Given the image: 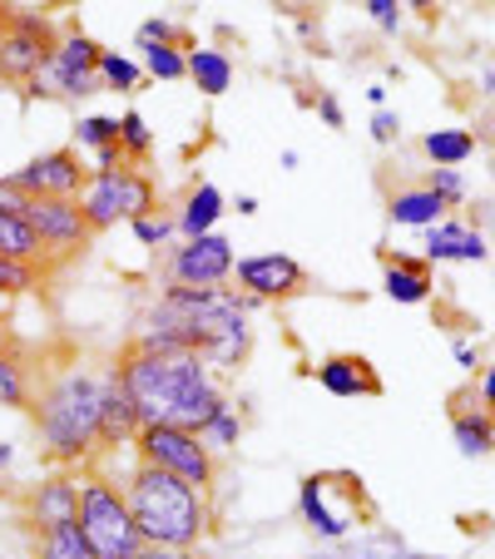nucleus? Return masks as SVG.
<instances>
[{
	"label": "nucleus",
	"mask_w": 495,
	"mask_h": 559,
	"mask_svg": "<svg viewBox=\"0 0 495 559\" xmlns=\"http://www.w3.org/2000/svg\"><path fill=\"white\" fill-rule=\"evenodd\" d=\"M362 11L381 35H397L401 21H406V0H362Z\"/></svg>",
	"instance_id": "nucleus-35"
},
{
	"label": "nucleus",
	"mask_w": 495,
	"mask_h": 559,
	"mask_svg": "<svg viewBox=\"0 0 495 559\" xmlns=\"http://www.w3.org/2000/svg\"><path fill=\"white\" fill-rule=\"evenodd\" d=\"M223 213H228V199H223L219 183L199 179L189 193H184V203L174 209V218H179V238H203V233H219Z\"/></svg>",
	"instance_id": "nucleus-22"
},
{
	"label": "nucleus",
	"mask_w": 495,
	"mask_h": 559,
	"mask_svg": "<svg viewBox=\"0 0 495 559\" xmlns=\"http://www.w3.org/2000/svg\"><path fill=\"white\" fill-rule=\"evenodd\" d=\"M119 154H125L134 169H144L149 154H154V129H149V119L139 115V109L119 115Z\"/></svg>",
	"instance_id": "nucleus-30"
},
{
	"label": "nucleus",
	"mask_w": 495,
	"mask_h": 559,
	"mask_svg": "<svg viewBox=\"0 0 495 559\" xmlns=\"http://www.w3.org/2000/svg\"><path fill=\"white\" fill-rule=\"evenodd\" d=\"M129 233H134V243H144V248H154V253H164V248L179 238V218H174V209H149V213H139L134 223H129Z\"/></svg>",
	"instance_id": "nucleus-29"
},
{
	"label": "nucleus",
	"mask_w": 495,
	"mask_h": 559,
	"mask_svg": "<svg viewBox=\"0 0 495 559\" xmlns=\"http://www.w3.org/2000/svg\"><path fill=\"white\" fill-rule=\"evenodd\" d=\"M55 267L45 263H21V258H0V297H31L50 283Z\"/></svg>",
	"instance_id": "nucleus-28"
},
{
	"label": "nucleus",
	"mask_w": 495,
	"mask_h": 559,
	"mask_svg": "<svg viewBox=\"0 0 495 559\" xmlns=\"http://www.w3.org/2000/svg\"><path fill=\"white\" fill-rule=\"evenodd\" d=\"M129 500V515L139 525L144 545H174V549H203L213 535V496L184 486L179 475L154 471V465L134 461L129 475L119 480Z\"/></svg>",
	"instance_id": "nucleus-2"
},
{
	"label": "nucleus",
	"mask_w": 495,
	"mask_h": 559,
	"mask_svg": "<svg viewBox=\"0 0 495 559\" xmlns=\"http://www.w3.org/2000/svg\"><path fill=\"white\" fill-rule=\"evenodd\" d=\"M55 40H60V21L50 11H21L5 5V35H0V85H31L45 70Z\"/></svg>",
	"instance_id": "nucleus-9"
},
{
	"label": "nucleus",
	"mask_w": 495,
	"mask_h": 559,
	"mask_svg": "<svg viewBox=\"0 0 495 559\" xmlns=\"http://www.w3.org/2000/svg\"><path fill=\"white\" fill-rule=\"evenodd\" d=\"M119 164H129V158L119 154V144H109V148H99V154H95V164H90V169H119Z\"/></svg>",
	"instance_id": "nucleus-42"
},
{
	"label": "nucleus",
	"mask_w": 495,
	"mask_h": 559,
	"mask_svg": "<svg viewBox=\"0 0 495 559\" xmlns=\"http://www.w3.org/2000/svg\"><path fill=\"white\" fill-rule=\"evenodd\" d=\"M15 213L35 228V238H40L45 263L50 267L74 263V258L95 243V233H90L85 213H80V199H21Z\"/></svg>",
	"instance_id": "nucleus-11"
},
{
	"label": "nucleus",
	"mask_w": 495,
	"mask_h": 559,
	"mask_svg": "<svg viewBox=\"0 0 495 559\" xmlns=\"http://www.w3.org/2000/svg\"><path fill=\"white\" fill-rule=\"evenodd\" d=\"M99 90H115V95H139L144 90V64L134 55L105 50L99 55Z\"/></svg>",
	"instance_id": "nucleus-27"
},
{
	"label": "nucleus",
	"mask_w": 495,
	"mask_h": 559,
	"mask_svg": "<svg viewBox=\"0 0 495 559\" xmlns=\"http://www.w3.org/2000/svg\"><path fill=\"white\" fill-rule=\"evenodd\" d=\"M297 164H303V158H297V148H283V154H278V169H287V174H293Z\"/></svg>",
	"instance_id": "nucleus-46"
},
{
	"label": "nucleus",
	"mask_w": 495,
	"mask_h": 559,
	"mask_svg": "<svg viewBox=\"0 0 495 559\" xmlns=\"http://www.w3.org/2000/svg\"><path fill=\"white\" fill-rule=\"evenodd\" d=\"M451 213V203L441 199L436 189H426V183H406V189H391L387 193V218L397 223V228H436V223Z\"/></svg>",
	"instance_id": "nucleus-20"
},
{
	"label": "nucleus",
	"mask_w": 495,
	"mask_h": 559,
	"mask_svg": "<svg viewBox=\"0 0 495 559\" xmlns=\"http://www.w3.org/2000/svg\"><path fill=\"white\" fill-rule=\"evenodd\" d=\"M367 99L372 109H387V85H367Z\"/></svg>",
	"instance_id": "nucleus-47"
},
{
	"label": "nucleus",
	"mask_w": 495,
	"mask_h": 559,
	"mask_svg": "<svg viewBox=\"0 0 495 559\" xmlns=\"http://www.w3.org/2000/svg\"><path fill=\"white\" fill-rule=\"evenodd\" d=\"M99 386H105V367L95 361H60V367L40 371L31 402V421L40 436V455L64 471H85V465L105 461L99 445Z\"/></svg>",
	"instance_id": "nucleus-1"
},
{
	"label": "nucleus",
	"mask_w": 495,
	"mask_h": 559,
	"mask_svg": "<svg viewBox=\"0 0 495 559\" xmlns=\"http://www.w3.org/2000/svg\"><path fill=\"white\" fill-rule=\"evenodd\" d=\"M21 515H25V525H31V535L74 525V520H80V471L55 465L40 480H31V490H25V500H21Z\"/></svg>",
	"instance_id": "nucleus-14"
},
{
	"label": "nucleus",
	"mask_w": 495,
	"mask_h": 559,
	"mask_svg": "<svg viewBox=\"0 0 495 559\" xmlns=\"http://www.w3.org/2000/svg\"><path fill=\"white\" fill-rule=\"evenodd\" d=\"M0 342H5V332H0Z\"/></svg>",
	"instance_id": "nucleus-50"
},
{
	"label": "nucleus",
	"mask_w": 495,
	"mask_h": 559,
	"mask_svg": "<svg viewBox=\"0 0 495 559\" xmlns=\"http://www.w3.org/2000/svg\"><path fill=\"white\" fill-rule=\"evenodd\" d=\"M426 189H436V193H441V199L446 203H451V209H461V203H465V193H471V189H465V174L461 169H426Z\"/></svg>",
	"instance_id": "nucleus-36"
},
{
	"label": "nucleus",
	"mask_w": 495,
	"mask_h": 559,
	"mask_svg": "<svg viewBox=\"0 0 495 559\" xmlns=\"http://www.w3.org/2000/svg\"><path fill=\"white\" fill-rule=\"evenodd\" d=\"M451 441L465 461H485V455H495V416L485 412L481 402L461 396V402L451 406Z\"/></svg>",
	"instance_id": "nucleus-21"
},
{
	"label": "nucleus",
	"mask_w": 495,
	"mask_h": 559,
	"mask_svg": "<svg viewBox=\"0 0 495 559\" xmlns=\"http://www.w3.org/2000/svg\"><path fill=\"white\" fill-rule=\"evenodd\" d=\"M74 525H80L85 545L99 559H134V549L144 545L134 515H129L125 486L115 475H105V465H85L80 471V520Z\"/></svg>",
	"instance_id": "nucleus-4"
},
{
	"label": "nucleus",
	"mask_w": 495,
	"mask_h": 559,
	"mask_svg": "<svg viewBox=\"0 0 495 559\" xmlns=\"http://www.w3.org/2000/svg\"><path fill=\"white\" fill-rule=\"evenodd\" d=\"M367 515H372V506H367V496H362L357 475H342V471L303 475V486H297V520H303L317 539L342 545Z\"/></svg>",
	"instance_id": "nucleus-5"
},
{
	"label": "nucleus",
	"mask_w": 495,
	"mask_h": 559,
	"mask_svg": "<svg viewBox=\"0 0 495 559\" xmlns=\"http://www.w3.org/2000/svg\"><path fill=\"white\" fill-rule=\"evenodd\" d=\"M0 258H21V263H45V248L35 238V228L15 209L0 213ZM50 267V263H45Z\"/></svg>",
	"instance_id": "nucleus-25"
},
{
	"label": "nucleus",
	"mask_w": 495,
	"mask_h": 559,
	"mask_svg": "<svg viewBox=\"0 0 495 559\" xmlns=\"http://www.w3.org/2000/svg\"><path fill=\"white\" fill-rule=\"evenodd\" d=\"M129 451H134V461L179 475L184 486L203 490V496L219 490V455L203 445L199 431H184V426H139Z\"/></svg>",
	"instance_id": "nucleus-7"
},
{
	"label": "nucleus",
	"mask_w": 495,
	"mask_h": 559,
	"mask_svg": "<svg viewBox=\"0 0 495 559\" xmlns=\"http://www.w3.org/2000/svg\"><path fill=\"white\" fill-rule=\"evenodd\" d=\"M40 361L31 352L0 342V412H31L35 386H40Z\"/></svg>",
	"instance_id": "nucleus-19"
},
{
	"label": "nucleus",
	"mask_w": 495,
	"mask_h": 559,
	"mask_svg": "<svg viewBox=\"0 0 495 559\" xmlns=\"http://www.w3.org/2000/svg\"><path fill=\"white\" fill-rule=\"evenodd\" d=\"M134 45L139 50H149V45H184V50H189V31H184L174 15H149V21H139Z\"/></svg>",
	"instance_id": "nucleus-34"
},
{
	"label": "nucleus",
	"mask_w": 495,
	"mask_h": 559,
	"mask_svg": "<svg viewBox=\"0 0 495 559\" xmlns=\"http://www.w3.org/2000/svg\"><path fill=\"white\" fill-rule=\"evenodd\" d=\"M5 209H21V193L5 189V179H0V213H5Z\"/></svg>",
	"instance_id": "nucleus-45"
},
{
	"label": "nucleus",
	"mask_w": 495,
	"mask_h": 559,
	"mask_svg": "<svg viewBox=\"0 0 495 559\" xmlns=\"http://www.w3.org/2000/svg\"><path fill=\"white\" fill-rule=\"evenodd\" d=\"M406 11H411V15H422V21L432 25L436 15H441V0H406Z\"/></svg>",
	"instance_id": "nucleus-43"
},
{
	"label": "nucleus",
	"mask_w": 495,
	"mask_h": 559,
	"mask_svg": "<svg viewBox=\"0 0 495 559\" xmlns=\"http://www.w3.org/2000/svg\"><path fill=\"white\" fill-rule=\"evenodd\" d=\"M475 402H481L485 412L495 416V361H485V367H481V381H475Z\"/></svg>",
	"instance_id": "nucleus-41"
},
{
	"label": "nucleus",
	"mask_w": 495,
	"mask_h": 559,
	"mask_svg": "<svg viewBox=\"0 0 495 559\" xmlns=\"http://www.w3.org/2000/svg\"><path fill=\"white\" fill-rule=\"evenodd\" d=\"M0 179L21 199H80V189L90 179V164L74 144H64V148H45V154L25 158L21 169L0 174Z\"/></svg>",
	"instance_id": "nucleus-12"
},
{
	"label": "nucleus",
	"mask_w": 495,
	"mask_h": 559,
	"mask_svg": "<svg viewBox=\"0 0 495 559\" xmlns=\"http://www.w3.org/2000/svg\"><path fill=\"white\" fill-rule=\"evenodd\" d=\"M99 402H105V406H99V445H105V455L109 451H125V445L134 441V431H139V412H134V396H129V386H125V377H119L115 361H105V386H99Z\"/></svg>",
	"instance_id": "nucleus-15"
},
{
	"label": "nucleus",
	"mask_w": 495,
	"mask_h": 559,
	"mask_svg": "<svg viewBox=\"0 0 495 559\" xmlns=\"http://www.w3.org/2000/svg\"><path fill=\"white\" fill-rule=\"evenodd\" d=\"M15 461V445H5V441H0V471H5V465H11Z\"/></svg>",
	"instance_id": "nucleus-48"
},
{
	"label": "nucleus",
	"mask_w": 495,
	"mask_h": 559,
	"mask_svg": "<svg viewBox=\"0 0 495 559\" xmlns=\"http://www.w3.org/2000/svg\"><path fill=\"white\" fill-rule=\"evenodd\" d=\"M243 431H248V426H243V412H238V406H228V412L213 416V421L203 426L199 436H203V445H209L213 455H223V451H238Z\"/></svg>",
	"instance_id": "nucleus-33"
},
{
	"label": "nucleus",
	"mask_w": 495,
	"mask_h": 559,
	"mask_svg": "<svg viewBox=\"0 0 495 559\" xmlns=\"http://www.w3.org/2000/svg\"><path fill=\"white\" fill-rule=\"evenodd\" d=\"M115 367H119V377H125L129 396H134L139 426H174L184 402H189L203 381H213L209 361H203L199 352H144V347H129L125 342Z\"/></svg>",
	"instance_id": "nucleus-3"
},
{
	"label": "nucleus",
	"mask_w": 495,
	"mask_h": 559,
	"mask_svg": "<svg viewBox=\"0 0 495 559\" xmlns=\"http://www.w3.org/2000/svg\"><path fill=\"white\" fill-rule=\"evenodd\" d=\"M238 80V64H233L228 50L219 45H189V85L199 90L203 99H223Z\"/></svg>",
	"instance_id": "nucleus-23"
},
{
	"label": "nucleus",
	"mask_w": 495,
	"mask_h": 559,
	"mask_svg": "<svg viewBox=\"0 0 495 559\" xmlns=\"http://www.w3.org/2000/svg\"><path fill=\"white\" fill-rule=\"evenodd\" d=\"M372 139H377V144H397L401 139V115L397 109H377V115H372Z\"/></svg>",
	"instance_id": "nucleus-37"
},
{
	"label": "nucleus",
	"mask_w": 495,
	"mask_h": 559,
	"mask_svg": "<svg viewBox=\"0 0 495 559\" xmlns=\"http://www.w3.org/2000/svg\"><path fill=\"white\" fill-rule=\"evenodd\" d=\"M99 55H105V45H99L95 35L70 25V31H60L50 60H45V70L25 85V95L31 99H90V95H99Z\"/></svg>",
	"instance_id": "nucleus-8"
},
{
	"label": "nucleus",
	"mask_w": 495,
	"mask_h": 559,
	"mask_svg": "<svg viewBox=\"0 0 495 559\" xmlns=\"http://www.w3.org/2000/svg\"><path fill=\"white\" fill-rule=\"evenodd\" d=\"M233 287L243 297H254L258 307L268 302H287V297L307 293V267L293 253H248L233 267Z\"/></svg>",
	"instance_id": "nucleus-13"
},
{
	"label": "nucleus",
	"mask_w": 495,
	"mask_h": 559,
	"mask_svg": "<svg viewBox=\"0 0 495 559\" xmlns=\"http://www.w3.org/2000/svg\"><path fill=\"white\" fill-rule=\"evenodd\" d=\"M381 293L397 307H422L436 297V273L426 258L411 253H381Z\"/></svg>",
	"instance_id": "nucleus-17"
},
{
	"label": "nucleus",
	"mask_w": 495,
	"mask_h": 559,
	"mask_svg": "<svg viewBox=\"0 0 495 559\" xmlns=\"http://www.w3.org/2000/svg\"><path fill=\"white\" fill-rule=\"evenodd\" d=\"M228 209L238 213V218H254V213H258V199H254V193H238V199H228Z\"/></svg>",
	"instance_id": "nucleus-44"
},
{
	"label": "nucleus",
	"mask_w": 495,
	"mask_h": 559,
	"mask_svg": "<svg viewBox=\"0 0 495 559\" xmlns=\"http://www.w3.org/2000/svg\"><path fill=\"white\" fill-rule=\"evenodd\" d=\"M139 64H144V80H154V85L189 80V50L184 45H149V50H139Z\"/></svg>",
	"instance_id": "nucleus-26"
},
{
	"label": "nucleus",
	"mask_w": 495,
	"mask_h": 559,
	"mask_svg": "<svg viewBox=\"0 0 495 559\" xmlns=\"http://www.w3.org/2000/svg\"><path fill=\"white\" fill-rule=\"evenodd\" d=\"M422 154L432 158V169H461L475 158V134L461 124H446V129H432L422 139Z\"/></svg>",
	"instance_id": "nucleus-24"
},
{
	"label": "nucleus",
	"mask_w": 495,
	"mask_h": 559,
	"mask_svg": "<svg viewBox=\"0 0 495 559\" xmlns=\"http://www.w3.org/2000/svg\"><path fill=\"white\" fill-rule=\"evenodd\" d=\"M317 386L327 391V396H342V402H357V396H381V377L372 371L367 357H357V352H338V357H322L313 367Z\"/></svg>",
	"instance_id": "nucleus-18"
},
{
	"label": "nucleus",
	"mask_w": 495,
	"mask_h": 559,
	"mask_svg": "<svg viewBox=\"0 0 495 559\" xmlns=\"http://www.w3.org/2000/svg\"><path fill=\"white\" fill-rule=\"evenodd\" d=\"M0 35H5V5H0Z\"/></svg>",
	"instance_id": "nucleus-49"
},
{
	"label": "nucleus",
	"mask_w": 495,
	"mask_h": 559,
	"mask_svg": "<svg viewBox=\"0 0 495 559\" xmlns=\"http://www.w3.org/2000/svg\"><path fill=\"white\" fill-rule=\"evenodd\" d=\"M119 144V115H80L74 124V148L80 154H99V148Z\"/></svg>",
	"instance_id": "nucleus-32"
},
{
	"label": "nucleus",
	"mask_w": 495,
	"mask_h": 559,
	"mask_svg": "<svg viewBox=\"0 0 495 559\" xmlns=\"http://www.w3.org/2000/svg\"><path fill=\"white\" fill-rule=\"evenodd\" d=\"M317 119H322L327 129H347V115H342V99L338 95H317Z\"/></svg>",
	"instance_id": "nucleus-38"
},
{
	"label": "nucleus",
	"mask_w": 495,
	"mask_h": 559,
	"mask_svg": "<svg viewBox=\"0 0 495 559\" xmlns=\"http://www.w3.org/2000/svg\"><path fill=\"white\" fill-rule=\"evenodd\" d=\"M35 559H99V555L85 545L80 525H64V530H45V535H35Z\"/></svg>",
	"instance_id": "nucleus-31"
},
{
	"label": "nucleus",
	"mask_w": 495,
	"mask_h": 559,
	"mask_svg": "<svg viewBox=\"0 0 495 559\" xmlns=\"http://www.w3.org/2000/svg\"><path fill=\"white\" fill-rule=\"evenodd\" d=\"M233 267H238V253H233V238L223 233H203V238H174L164 248V287H233Z\"/></svg>",
	"instance_id": "nucleus-10"
},
{
	"label": "nucleus",
	"mask_w": 495,
	"mask_h": 559,
	"mask_svg": "<svg viewBox=\"0 0 495 559\" xmlns=\"http://www.w3.org/2000/svg\"><path fill=\"white\" fill-rule=\"evenodd\" d=\"M158 209V189L144 169L119 164V169H90L85 189H80V213H85L90 233H109L119 223H134L139 213Z\"/></svg>",
	"instance_id": "nucleus-6"
},
{
	"label": "nucleus",
	"mask_w": 495,
	"mask_h": 559,
	"mask_svg": "<svg viewBox=\"0 0 495 559\" xmlns=\"http://www.w3.org/2000/svg\"><path fill=\"white\" fill-rule=\"evenodd\" d=\"M451 357H456V367H461V371H481V347H475L471 337H456L451 342Z\"/></svg>",
	"instance_id": "nucleus-40"
},
{
	"label": "nucleus",
	"mask_w": 495,
	"mask_h": 559,
	"mask_svg": "<svg viewBox=\"0 0 495 559\" xmlns=\"http://www.w3.org/2000/svg\"><path fill=\"white\" fill-rule=\"evenodd\" d=\"M426 263H485L491 258V238H485L475 223L456 218V213H446L436 228H426Z\"/></svg>",
	"instance_id": "nucleus-16"
},
{
	"label": "nucleus",
	"mask_w": 495,
	"mask_h": 559,
	"mask_svg": "<svg viewBox=\"0 0 495 559\" xmlns=\"http://www.w3.org/2000/svg\"><path fill=\"white\" fill-rule=\"evenodd\" d=\"M134 559H203V549H174V545H139Z\"/></svg>",
	"instance_id": "nucleus-39"
}]
</instances>
